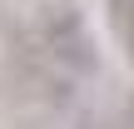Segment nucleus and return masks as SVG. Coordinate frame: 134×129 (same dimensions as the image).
<instances>
[{
	"mask_svg": "<svg viewBox=\"0 0 134 129\" xmlns=\"http://www.w3.org/2000/svg\"><path fill=\"white\" fill-rule=\"evenodd\" d=\"M109 25H114L119 45L129 50V60H134V0H109Z\"/></svg>",
	"mask_w": 134,
	"mask_h": 129,
	"instance_id": "1",
	"label": "nucleus"
}]
</instances>
